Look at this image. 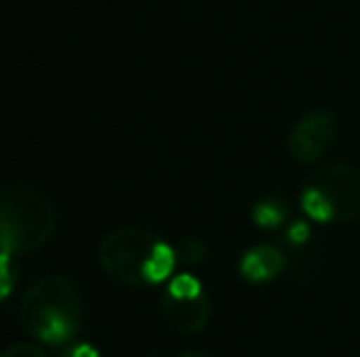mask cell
<instances>
[{"label": "cell", "mask_w": 360, "mask_h": 357, "mask_svg": "<svg viewBox=\"0 0 360 357\" xmlns=\"http://www.w3.org/2000/svg\"><path fill=\"white\" fill-rule=\"evenodd\" d=\"M81 316H84V304L79 289L72 279L59 274L34 281L20 306L22 328L49 348H64L74 343Z\"/></svg>", "instance_id": "cell-1"}, {"label": "cell", "mask_w": 360, "mask_h": 357, "mask_svg": "<svg viewBox=\"0 0 360 357\" xmlns=\"http://www.w3.org/2000/svg\"><path fill=\"white\" fill-rule=\"evenodd\" d=\"M57 230L52 201L30 184H8L0 189V252L13 257L39 250Z\"/></svg>", "instance_id": "cell-2"}, {"label": "cell", "mask_w": 360, "mask_h": 357, "mask_svg": "<svg viewBox=\"0 0 360 357\" xmlns=\"http://www.w3.org/2000/svg\"><path fill=\"white\" fill-rule=\"evenodd\" d=\"M157 235L143 228H118L108 233L98 245V260L110 279L125 286H145L143 269L155 245Z\"/></svg>", "instance_id": "cell-3"}, {"label": "cell", "mask_w": 360, "mask_h": 357, "mask_svg": "<svg viewBox=\"0 0 360 357\" xmlns=\"http://www.w3.org/2000/svg\"><path fill=\"white\" fill-rule=\"evenodd\" d=\"M314 186L333 210V223H351L360 218V169L348 162H323L309 174Z\"/></svg>", "instance_id": "cell-4"}, {"label": "cell", "mask_w": 360, "mask_h": 357, "mask_svg": "<svg viewBox=\"0 0 360 357\" xmlns=\"http://www.w3.org/2000/svg\"><path fill=\"white\" fill-rule=\"evenodd\" d=\"M338 133V120L331 110H311L294 123L287 137V149L299 164H319Z\"/></svg>", "instance_id": "cell-5"}, {"label": "cell", "mask_w": 360, "mask_h": 357, "mask_svg": "<svg viewBox=\"0 0 360 357\" xmlns=\"http://www.w3.org/2000/svg\"><path fill=\"white\" fill-rule=\"evenodd\" d=\"M162 314L165 321L176 330V333L194 335L206 328L211 318V301L209 296H199V299H174V296L165 294L162 299Z\"/></svg>", "instance_id": "cell-6"}, {"label": "cell", "mask_w": 360, "mask_h": 357, "mask_svg": "<svg viewBox=\"0 0 360 357\" xmlns=\"http://www.w3.org/2000/svg\"><path fill=\"white\" fill-rule=\"evenodd\" d=\"M238 269H240L243 279L252 281V284H265V281H272L282 274L285 255L272 245H255L240 257Z\"/></svg>", "instance_id": "cell-7"}, {"label": "cell", "mask_w": 360, "mask_h": 357, "mask_svg": "<svg viewBox=\"0 0 360 357\" xmlns=\"http://www.w3.org/2000/svg\"><path fill=\"white\" fill-rule=\"evenodd\" d=\"M176 250L172 248L169 243H165V240H160V243L155 245V250H152V255L147 257L145 262V269H143V279L145 284H162V281H167L172 276V271L176 267Z\"/></svg>", "instance_id": "cell-8"}, {"label": "cell", "mask_w": 360, "mask_h": 357, "mask_svg": "<svg viewBox=\"0 0 360 357\" xmlns=\"http://www.w3.org/2000/svg\"><path fill=\"white\" fill-rule=\"evenodd\" d=\"M302 210L309 215L311 220L316 223H333V210L328 206V201L319 194L314 186H307L304 184V191H302Z\"/></svg>", "instance_id": "cell-9"}, {"label": "cell", "mask_w": 360, "mask_h": 357, "mask_svg": "<svg viewBox=\"0 0 360 357\" xmlns=\"http://www.w3.org/2000/svg\"><path fill=\"white\" fill-rule=\"evenodd\" d=\"M285 218H287L285 206L277 203V201L265 198V201H260V203H255V208H252V223L260 225V228L275 230L285 223Z\"/></svg>", "instance_id": "cell-10"}, {"label": "cell", "mask_w": 360, "mask_h": 357, "mask_svg": "<svg viewBox=\"0 0 360 357\" xmlns=\"http://www.w3.org/2000/svg\"><path fill=\"white\" fill-rule=\"evenodd\" d=\"M167 294L174 299H199L204 296V286L194 274H176L167 286Z\"/></svg>", "instance_id": "cell-11"}, {"label": "cell", "mask_w": 360, "mask_h": 357, "mask_svg": "<svg viewBox=\"0 0 360 357\" xmlns=\"http://www.w3.org/2000/svg\"><path fill=\"white\" fill-rule=\"evenodd\" d=\"M15 284H18V269H15V257L8 252H0V304L10 299Z\"/></svg>", "instance_id": "cell-12"}, {"label": "cell", "mask_w": 360, "mask_h": 357, "mask_svg": "<svg viewBox=\"0 0 360 357\" xmlns=\"http://www.w3.org/2000/svg\"><path fill=\"white\" fill-rule=\"evenodd\" d=\"M176 255H179V260H184V262H189V264L201 262V260L206 257V245L201 243L199 238H184L179 250H176Z\"/></svg>", "instance_id": "cell-13"}, {"label": "cell", "mask_w": 360, "mask_h": 357, "mask_svg": "<svg viewBox=\"0 0 360 357\" xmlns=\"http://www.w3.org/2000/svg\"><path fill=\"white\" fill-rule=\"evenodd\" d=\"M0 357H47L39 348H34V345H27V343H18V345H10V348H5Z\"/></svg>", "instance_id": "cell-14"}, {"label": "cell", "mask_w": 360, "mask_h": 357, "mask_svg": "<svg viewBox=\"0 0 360 357\" xmlns=\"http://www.w3.org/2000/svg\"><path fill=\"white\" fill-rule=\"evenodd\" d=\"M59 357H101V353L91 343H72Z\"/></svg>", "instance_id": "cell-15"}, {"label": "cell", "mask_w": 360, "mask_h": 357, "mask_svg": "<svg viewBox=\"0 0 360 357\" xmlns=\"http://www.w3.org/2000/svg\"><path fill=\"white\" fill-rule=\"evenodd\" d=\"M309 235H311V230H309V225L304 223V220H297V223L289 228V235L287 238L292 240L294 245H302V243H307L309 240Z\"/></svg>", "instance_id": "cell-16"}, {"label": "cell", "mask_w": 360, "mask_h": 357, "mask_svg": "<svg viewBox=\"0 0 360 357\" xmlns=\"http://www.w3.org/2000/svg\"><path fill=\"white\" fill-rule=\"evenodd\" d=\"M179 357H206L204 353H194V350H186V353H181Z\"/></svg>", "instance_id": "cell-17"}]
</instances>
